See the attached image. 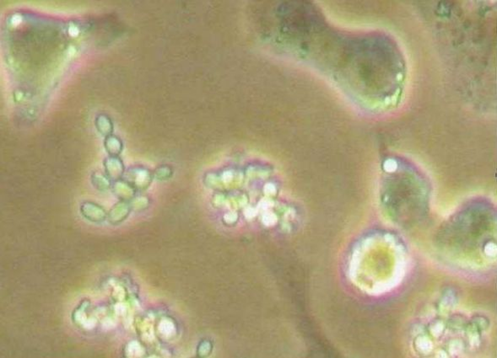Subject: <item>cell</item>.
<instances>
[{
    "label": "cell",
    "instance_id": "8fae6325",
    "mask_svg": "<svg viewBox=\"0 0 497 358\" xmlns=\"http://www.w3.org/2000/svg\"><path fill=\"white\" fill-rule=\"evenodd\" d=\"M89 304L90 303H89V301H83L77 307L76 309H74V311H73L72 319L80 328H82V326L84 325V323L88 319V318L90 316V315H88V313H87V310L89 309Z\"/></svg>",
    "mask_w": 497,
    "mask_h": 358
},
{
    "label": "cell",
    "instance_id": "5b68a950",
    "mask_svg": "<svg viewBox=\"0 0 497 358\" xmlns=\"http://www.w3.org/2000/svg\"><path fill=\"white\" fill-rule=\"evenodd\" d=\"M79 210L82 216L89 222L100 223L108 219V213L106 210L92 201H85L82 203Z\"/></svg>",
    "mask_w": 497,
    "mask_h": 358
},
{
    "label": "cell",
    "instance_id": "ba28073f",
    "mask_svg": "<svg viewBox=\"0 0 497 358\" xmlns=\"http://www.w3.org/2000/svg\"><path fill=\"white\" fill-rule=\"evenodd\" d=\"M113 190L115 195H116L120 201H130L132 199L135 197L136 190L131 184L128 182L126 180H119L114 181L113 185Z\"/></svg>",
    "mask_w": 497,
    "mask_h": 358
},
{
    "label": "cell",
    "instance_id": "8992f818",
    "mask_svg": "<svg viewBox=\"0 0 497 358\" xmlns=\"http://www.w3.org/2000/svg\"><path fill=\"white\" fill-rule=\"evenodd\" d=\"M131 211L129 201H120L108 212V220L112 224H119L127 219Z\"/></svg>",
    "mask_w": 497,
    "mask_h": 358
},
{
    "label": "cell",
    "instance_id": "ac0fdd59",
    "mask_svg": "<svg viewBox=\"0 0 497 358\" xmlns=\"http://www.w3.org/2000/svg\"><path fill=\"white\" fill-rule=\"evenodd\" d=\"M114 312H115V314L118 316H124V315H126L127 312H128L126 304L124 302H118L114 305Z\"/></svg>",
    "mask_w": 497,
    "mask_h": 358
},
{
    "label": "cell",
    "instance_id": "30bf717a",
    "mask_svg": "<svg viewBox=\"0 0 497 358\" xmlns=\"http://www.w3.org/2000/svg\"><path fill=\"white\" fill-rule=\"evenodd\" d=\"M146 350L141 342L138 340H130L124 347V355L129 358H140L145 356Z\"/></svg>",
    "mask_w": 497,
    "mask_h": 358
},
{
    "label": "cell",
    "instance_id": "6da1fadb",
    "mask_svg": "<svg viewBox=\"0 0 497 358\" xmlns=\"http://www.w3.org/2000/svg\"><path fill=\"white\" fill-rule=\"evenodd\" d=\"M489 329L486 317L458 309L453 293H445L413 327L412 348L426 357L466 356L481 348Z\"/></svg>",
    "mask_w": 497,
    "mask_h": 358
},
{
    "label": "cell",
    "instance_id": "4fadbf2b",
    "mask_svg": "<svg viewBox=\"0 0 497 358\" xmlns=\"http://www.w3.org/2000/svg\"><path fill=\"white\" fill-rule=\"evenodd\" d=\"M159 335L164 339H170L176 334V326L173 321L167 318H163L159 322L157 326Z\"/></svg>",
    "mask_w": 497,
    "mask_h": 358
},
{
    "label": "cell",
    "instance_id": "7c38bea8",
    "mask_svg": "<svg viewBox=\"0 0 497 358\" xmlns=\"http://www.w3.org/2000/svg\"><path fill=\"white\" fill-rule=\"evenodd\" d=\"M106 150L112 157H118L121 154L123 143L120 139L114 135L107 137L105 141Z\"/></svg>",
    "mask_w": 497,
    "mask_h": 358
},
{
    "label": "cell",
    "instance_id": "e0dca14e",
    "mask_svg": "<svg viewBox=\"0 0 497 358\" xmlns=\"http://www.w3.org/2000/svg\"><path fill=\"white\" fill-rule=\"evenodd\" d=\"M112 288H113L112 295L117 303L125 301L127 298V291L124 286H122L119 283H115L112 285Z\"/></svg>",
    "mask_w": 497,
    "mask_h": 358
},
{
    "label": "cell",
    "instance_id": "277c9868",
    "mask_svg": "<svg viewBox=\"0 0 497 358\" xmlns=\"http://www.w3.org/2000/svg\"><path fill=\"white\" fill-rule=\"evenodd\" d=\"M134 186L136 191H145L152 181V175L150 170L144 167H134L129 169L125 179Z\"/></svg>",
    "mask_w": 497,
    "mask_h": 358
},
{
    "label": "cell",
    "instance_id": "7a4b0ae2",
    "mask_svg": "<svg viewBox=\"0 0 497 358\" xmlns=\"http://www.w3.org/2000/svg\"><path fill=\"white\" fill-rule=\"evenodd\" d=\"M408 266V253L399 238L377 232L363 237L353 248L348 275L362 293L385 295L400 287Z\"/></svg>",
    "mask_w": 497,
    "mask_h": 358
},
{
    "label": "cell",
    "instance_id": "9c48e42d",
    "mask_svg": "<svg viewBox=\"0 0 497 358\" xmlns=\"http://www.w3.org/2000/svg\"><path fill=\"white\" fill-rule=\"evenodd\" d=\"M153 323L149 318L140 319L137 322V329L141 340L144 341H152L155 338V329L153 328Z\"/></svg>",
    "mask_w": 497,
    "mask_h": 358
},
{
    "label": "cell",
    "instance_id": "9a60e30c",
    "mask_svg": "<svg viewBox=\"0 0 497 358\" xmlns=\"http://www.w3.org/2000/svg\"><path fill=\"white\" fill-rule=\"evenodd\" d=\"M93 186L99 191H108L112 187V180L108 177L107 175H103L102 173H95L93 174L92 178Z\"/></svg>",
    "mask_w": 497,
    "mask_h": 358
},
{
    "label": "cell",
    "instance_id": "2e32d148",
    "mask_svg": "<svg viewBox=\"0 0 497 358\" xmlns=\"http://www.w3.org/2000/svg\"><path fill=\"white\" fill-rule=\"evenodd\" d=\"M129 202L131 205L132 211L135 212H141L149 206V199L146 196H135Z\"/></svg>",
    "mask_w": 497,
    "mask_h": 358
},
{
    "label": "cell",
    "instance_id": "52a82bcc",
    "mask_svg": "<svg viewBox=\"0 0 497 358\" xmlns=\"http://www.w3.org/2000/svg\"><path fill=\"white\" fill-rule=\"evenodd\" d=\"M104 165H105L106 175H108L112 181H116L121 180L122 176L124 174V165L119 157L110 156L105 160Z\"/></svg>",
    "mask_w": 497,
    "mask_h": 358
},
{
    "label": "cell",
    "instance_id": "5bb4252c",
    "mask_svg": "<svg viewBox=\"0 0 497 358\" xmlns=\"http://www.w3.org/2000/svg\"><path fill=\"white\" fill-rule=\"evenodd\" d=\"M95 127L101 134L104 136H110L114 131V126L110 118L105 114L98 115L95 120Z\"/></svg>",
    "mask_w": 497,
    "mask_h": 358
},
{
    "label": "cell",
    "instance_id": "d6986e66",
    "mask_svg": "<svg viewBox=\"0 0 497 358\" xmlns=\"http://www.w3.org/2000/svg\"><path fill=\"white\" fill-rule=\"evenodd\" d=\"M69 34L71 35L72 37H76L79 34V28L74 26V25H72L69 27Z\"/></svg>",
    "mask_w": 497,
    "mask_h": 358
},
{
    "label": "cell",
    "instance_id": "3957f363",
    "mask_svg": "<svg viewBox=\"0 0 497 358\" xmlns=\"http://www.w3.org/2000/svg\"><path fill=\"white\" fill-rule=\"evenodd\" d=\"M495 222L484 207H472L445 227V257L466 270H480L495 257Z\"/></svg>",
    "mask_w": 497,
    "mask_h": 358
}]
</instances>
